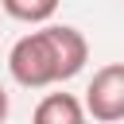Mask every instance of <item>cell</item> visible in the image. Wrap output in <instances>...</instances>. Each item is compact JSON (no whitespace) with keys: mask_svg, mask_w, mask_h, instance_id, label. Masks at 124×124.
Masks as SVG:
<instances>
[{"mask_svg":"<svg viewBox=\"0 0 124 124\" xmlns=\"http://www.w3.org/2000/svg\"><path fill=\"white\" fill-rule=\"evenodd\" d=\"M85 62H89V43L78 27H66V23L31 31L8 50V74L23 89H46V85L70 81L85 70Z\"/></svg>","mask_w":124,"mask_h":124,"instance_id":"6da1fadb","label":"cell"},{"mask_svg":"<svg viewBox=\"0 0 124 124\" xmlns=\"http://www.w3.org/2000/svg\"><path fill=\"white\" fill-rule=\"evenodd\" d=\"M85 112L101 124L124 120V62L101 66L85 89Z\"/></svg>","mask_w":124,"mask_h":124,"instance_id":"7a4b0ae2","label":"cell"},{"mask_svg":"<svg viewBox=\"0 0 124 124\" xmlns=\"http://www.w3.org/2000/svg\"><path fill=\"white\" fill-rule=\"evenodd\" d=\"M85 120V105L74 93H46L35 105V124H81Z\"/></svg>","mask_w":124,"mask_h":124,"instance_id":"3957f363","label":"cell"},{"mask_svg":"<svg viewBox=\"0 0 124 124\" xmlns=\"http://www.w3.org/2000/svg\"><path fill=\"white\" fill-rule=\"evenodd\" d=\"M4 12L19 23H46L58 12V0H0Z\"/></svg>","mask_w":124,"mask_h":124,"instance_id":"277c9868","label":"cell"},{"mask_svg":"<svg viewBox=\"0 0 124 124\" xmlns=\"http://www.w3.org/2000/svg\"><path fill=\"white\" fill-rule=\"evenodd\" d=\"M8 108H12V105H8V89H4V85H0V124H4V120H8Z\"/></svg>","mask_w":124,"mask_h":124,"instance_id":"5b68a950","label":"cell"}]
</instances>
